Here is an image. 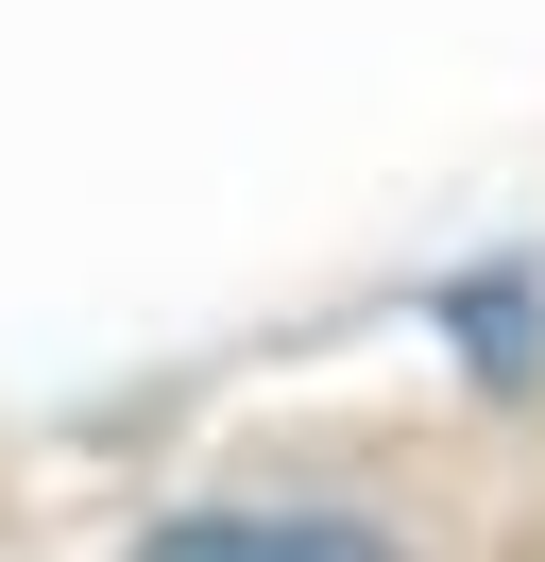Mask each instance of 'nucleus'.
I'll return each mask as SVG.
<instances>
[{"label": "nucleus", "mask_w": 545, "mask_h": 562, "mask_svg": "<svg viewBox=\"0 0 545 562\" xmlns=\"http://www.w3.org/2000/svg\"><path fill=\"white\" fill-rule=\"evenodd\" d=\"M154 562H392V546H358V528H154Z\"/></svg>", "instance_id": "1"}]
</instances>
